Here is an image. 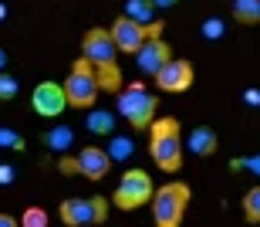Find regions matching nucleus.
Returning <instances> with one entry per match:
<instances>
[{
	"label": "nucleus",
	"mask_w": 260,
	"mask_h": 227,
	"mask_svg": "<svg viewBox=\"0 0 260 227\" xmlns=\"http://www.w3.org/2000/svg\"><path fill=\"white\" fill-rule=\"evenodd\" d=\"M149 156H152V163L162 173H179V166H183V139H179V132H183V126H179V119L166 116V119H152V126H149Z\"/></svg>",
	"instance_id": "nucleus-1"
},
{
	"label": "nucleus",
	"mask_w": 260,
	"mask_h": 227,
	"mask_svg": "<svg viewBox=\"0 0 260 227\" xmlns=\"http://www.w3.org/2000/svg\"><path fill=\"white\" fill-rule=\"evenodd\" d=\"M243 217H247V224H260V187L247 190V197H243Z\"/></svg>",
	"instance_id": "nucleus-19"
},
{
	"label": "nucleus",
	"mask_w": 260,
	"mask_h": 227,
	"mask_svg": "<svg viewBox=\"0 0 260 227\" xmlns=\"http://www.w3.org/2000/svg\"><path fill=\"white\" fill-rule=\"evenodd\" d=\"M115 109H118V116L125 119V122L135 129V132H142V129H149V126H152L155 109H159V99H155L152 92H145V85H142V81H132L128 89H122V92H118Z\"/></svg>",
	"instance_id": "nucleus-3"
},
{
	"label": "nucleus",
	"mask_w": 260,
	"mask_h": 227,
	"mask_svg": "<svg viewBox=\"0 0 260 227\" xmlns=\"http://www.w3.org/2000/svg\"><path fill=\"white\" fill-rule=\"evenodd\" d=\"M58 217L68 227H88V224H102L108 217V200L105 197H68L61 200Z\"/></svg>",
	"instance_id": "nucleus-7"
},
{
	"label": "nucleus",
	"mask_w": 260,
	"mask_h": 227,
	"mask_svg": "<svg viewBox=\"0 0 260 227\" xmlns=\"http://www.w3.org/2000/svg\"><path fill=\"white\" fill-rule=\"evenodd\" d=\"M95 78H98V89H105V92H122V71H118L115 61L95 65Z\"/></svg>",
	"instance_id": "nucleus-15"
},
{
	"label": "nucleus",
	"mask_w": 260,
	"mask_h": 227,
	"mask_svg": "<svg viewBox=\"0 0 260 227\" xmlns=\"http://www.w3.org/2000/svg\"><path fill=\"white\" fill-rule=\"evenodd\" d=\"M78 173L81 177H88V180H102L112 169V156H108L102 146H85L81 153H78Z\"/></svg>",
	"instance_id": "nucleus-12"
},
{
	"label": "nucleus",
	"mask_w": 260,
	"mask_h": 227,
	"mask_svg": "<svg viewBox=\"0 0 260 227\" xmlns=\"http://www.w3.org/2000/svg\"><path fill=\"white\" fill-rule=\"evenodd\" d=\"M64 85V95H68V105L71 109H95V99H98V78H95V65L81 54V58L71 65L68 78L61 81Z\"/></svg>",
	"instance_id": "nucleus-4"
},
{
	"label": "nucleus",
	"mask_w": 260,
	"mask_h": 227,
	"mask_svg": "<svg viewBox=\"0 0 260 227\" xmlns=\"http://www.w3.org/2000/svg\"><path fill=\"white\" fill-rule=\"evenodd\" d=\"M243 102H250V105H260V92H257V89L243 92Z\"/></svg>",
	"instance_id": "nucleus-26"
},
{
	"label": "nucleus",
	"mask_w": 260,
	"mask_h": 227,
	"mask_svg": "<svg viewBox=\"0 0 260 227\" xmlns=\"http://www.w3.org/2000/svg\"><path fill=\"white\" fill-rule=\"evenodd\" d=\"M4 65H7V54H4V48H0V71H4Z\"/></svg>",
	"instance_id": "nucleus-29"
},
{
	"label": "nucleus",
	"mask_w": 260,
	"mask_h": 227,
	"mask_svg": "<svg viewBox=\"0 0 260 227\" xmlns=\"http://www.w3.org/2000/svg\"><path fill=\"white\" fill-rule=\"evenodd\" d=\"M155 193V183L145 169H125L122 180H118L115 193H112V204L118 210H139L142 204H149Z\"/></svg>",
	"instance_id": "nucleus-5"
},
{
	"label": "nucleus",
	"mask_w": 260,
	"mask_h": 227,
	"mask_svg": "<svg viewBox=\"0 0 260 227\" xmlns=\"http://www.w3.org/2000/svg\"><path fill=\"white\" fill-rule=\"evenodd\" d=\"M162 20H149V24H139V20H132V17H122L112 24V41H115V48L118 51H125V54H135V51L142 48L149 38H159L162 34Z\"/></svg>",
	"instance_id": "nucleus-6"
},
{
	"label": "nucleus",
	"mask_w": 260,
	"mask_h": 227,
	"mask_svg": "<svg viewBox=\"0 0 260 227\" xmlns=\"http://www.w3.org/2000/svg\"><path fill=\"white\" fill-rule=\"evenodd\" d=\"M0 146L24 149V139H17V132H14V129H0Z\"/></svg>",
	"instance_id": "nucleus-24"
},
{
	"label": "nucleus",
	"mask_w": 260,
	"mask_h": 227,
	"mask_svg": "<svg viewBox=\"0 0 260 227\" xmlns=\"http://www.w3.org/2000/svg\"><path fill=\"white\" fill-rule=\"evenodd\" d=\"M169 58H173V48L162 41V34H159V38H149L142 48L135 51V65H139L142 75H155Z\"/></svg>",
	"instance_id": "nucleus-11"
},
{
	"label": "nucleus",
	"mask_w": 260,
	"mask_h": 227,
	"mask_svg": "<svg viewBox=\"0 0 260 227\" xmlns=\"http://www.w3.org/2000/svg\"><path fill=\"white\" fill-rule=\"evenodd\" d=\"M4 17H7V7H4V4H0V20H4Z\"/></svg>",
	"instance_id": "nucleus-30"
},
{
	"label": "nucleus",
	"mask_w": 260,
	"mask_h": 227,
	"mask_svg": "<svg viewBox=\"0 0 260 227\" xmlns=\"http://www.w3.org/2000/svg\"><path fill=\"white\" fill-rule=\"evenodd\" d=\"M216 143H220V139H216V132H213L210 126H196L186 146H189L193 156H213V153H216Z\"/></svg>",
	"instance_id": "nucleus-13"
},
{
	"label": "nucleus",
	"mask_w": 260,
	"mask_h": 227,
	"mask_svg": "<svg viewBox=\"0 0 260 227\" xmlns=\"http://www.w3.org/2000/svg\"><path fill=\"white\" fill-rule=\"evenodd\" d=\"M155 7H176V4H179V0H152Z\"/></svg>",
	"instance_id": "nucleus-28"
},
{
	"label": "nucleus",
	"mask_w": 260,
	"mask_h": 227,
	"mask_svg": "<svg viewBox=\"0 0 260 227\" xmlns=\"http://www.w3.org/2000/svg\"><path fill=\"white\" fill-rule=\"evenodd\" d=\"M17 95V78L7 75V71H0V102H10Z\"/></svg>",
	"instance_id": "nucleus-22"
},
{
	"label": "nucleus",
	"mask_w": 260,
	"mask_h": 227,
	"mask_svg": "<svg viewBox=\"0 0 260 227\" xmlns=\"http://www.w3.org/2000/svg\"><path fill=\"white\" fill-rule=\"evenodd\" d=\"M152 10H155L152 0H128L125 4V17L139 20V24H149V20H152Z\"/></svg>",
	"instance_id": "nucleus-17"
},
{
	"label": "nucleus",
	"mask_w": 260,
	"mask_h": 227,
	"mask_svg": "<svg viewBox=\"0 0 260 227\" xmlns=\"http://www.w3.org/2000/svg\"><path fill=\"white\" fill-rule=\"evenodd\" d=\"M71 139H75V136H71V129L58 126V129H51L48 136H44V143H48L51 149H68V146H71Z\"/></svg>",
	"instance_id": "nucleus-20"
},
{
	"label": "nucleus",
	"mask_w": 260,
	"mask_h": 227,
	"mask_svg": "<svg viewBox=\"0 0 260 227\" xmlns=\"http://www.w3.org/2000/svg\"><path fill=\"white\" fill-rule=\"evenodd\" d=\"M233 20L237 24H260V0H233Z\"/></svg>",
	"instance_id": "nucleus-16"
},
{
	"label": "nucleus",
	"mask_w": 260,
	"mask_h": 227,
	"mask_svg": "<svg viewBox=\"0 0 260 227\" xmlns=\"http://www.w3.org/2000/svg\"><path fill=\"white\" fill-rule=\"evenodd\" d=\"M85 126H88V132H95V136H112V132H115V116L108 109H91L88 119H85Z\"/></svg>",
	"instance_id": "nucleus-14"
},
{
	"label": "nucleus",
	"mask_w": 260,
	"mask_h": 227,
	"mask_svg": "<svg viewBox=\"0 0 260 227\" xmlns=\"http://www.w3.org/2000/svg\"><path fill=\"white\" fill-rule=\"evenodd\" d=\"M20 227H48V210L44 207H27L20 214Z\"/></svg>",
	"instance_id": "nucleus-21"
},
{
	"label": "nucleus",
	"mask_w": 260,
	"mask_h": 227,
	"mask_svg": "<svg viewBox=\"0 0 260 227\" xmlns=\"http://www.w3.org/2000/svg\"><path fill=\"white\" fill-rule=\"evenodd\" d=\"M220 34H223V20L220 17H206V20H203V38H220Z\"/></svg>",
	"instance_id": "nucleus-23"
},
{
	"label": "nucleus",
	"mask_w": 260,
	"mask_h": 227,
	"mask_svg": "<svg viewBox=\"0 0 260 227\" xmlns=\"http://www.w3.org/2000/svg\"><path fill=\"white\" fill-rule=\"evenodd\" d=\"M30 105L34 112L44 119H58L61 112L68 109V95H64V85L58 81H38L34 92H30Z\"/></svg>",
	"instance_id": "nucleus-9"
},
{
	"label": "nucleus",
	"mask_w": 260,
	"mask_h": 227,
	"mask_svg": "<svg viewBox=\"0 0 260 227\" xmlns=\"http://www.w3.org/2000/svg\"><path fill=\"white\" fill-rule=\"evenodd\" d=\"M115 41H112V31L105 27H91L81 41V54H85L91 65H105V61H115Z\"/></svg>",
	"instance_id": "nucleus-10"
},
{
	"label": "nucleus",
	"mask_w": 260,
	"mask_h": 227,
	"mask_svg": "<svg viewBox=\"0 0 260 227\" xmlns=\"http://www.w3.org/2000/svg\"><path fill=\"white\" fill-rule=\"evenodd\" d=\"M108 139H112V143H108L105 153L112 156V163H118V159H128V156H132V149H135V146H132V139H128V136H115V132H112Z\"/></svg>",
	"instance_id": "nucleus-18"
},
{
	"label": "nucleus",
	"mask_w": 260,
	"mask_h": 227,
	"mask_svg": "<svg viewBox=\"0 0 260 227\" xmlns=\"http://www.w3.org/2000/svg\"><path fill=\"white\" fill-rule=\"evenodd\" d=\"M10 180H14V166L4 163V166H0V183H10Z\"/></svg>",
	"instance_id": "nucleus-25"
},
{
	"label": "nucleus",
	"mask_w": 260,
	"mask_h": 227,
	"mask_svg": "<svg viewBox=\"0 0 260 227\" xmlns=\"http://www.w3.org/2000/svg\"><path fill=\"white\" fill-rule=\"evenodd\" d=\"M189 197H193V190L186 187L183 180L155 187L152 200H149V204H152V220H155V227H183L186 207H189Z\"/></svg>",
	"instance_id": "nucleus-2"
},
{
	"label": "nucleus",
	"mask_w": 260,
	"mask_h": 227,
	"mask_svg": "<svg viewBox=\"0 0 260 227\" xmlns=\"http://www.w3.org/2000/svg\"><path fill=\"white\" fill-rule=\"evenodd\" d=\"M0 227H20V220L10 217V214H0Z\"/></svg>",
	"instance_id": "nucleus-27"
},
{
	"label": "nucleus",
	"mask_w": 260,
	"mask_h": 227,
	"mask_svg": "<svg viewBox=\"0 0 260 227\" xmlns=\"http://www.w3.org/2000/svg\"><path fill=\"white\" fill-rule=\"evenodd\" d=\"M155 78V85H159V92H169V95H179V92H186L189 85H193V78H196V71H193V65L186 58H169L162 65V68L152 75Z\"/></svg>",
	"instance_id": "nucleus-8"
}]
</instances>
